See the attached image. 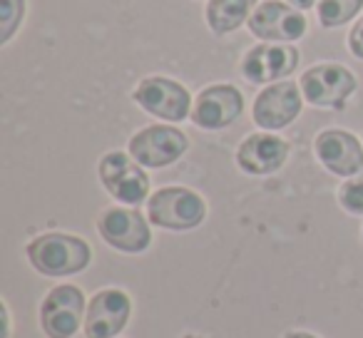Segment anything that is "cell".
Wrapping results in <instances>:
<instances>
[{"instance_id": "2e32d148", "label": "cell", "mask_w": 363, "mask_h": 338, "mask_svg": "<svg viewBox=\"0 0 363 338\" xmlns=\"http://www.w3.org/2000/svg\"><path fill=\"white\" fill-rule=\"evenodd\" d=\"M257 0H209L207 6V23L212 33L229 35L237 30L242 23H249Z\"/></svg>"}, {"instance_id": "ac0fdd59", "label": "cell", "mask_w": 363, "mask_h": 338, "mask_svg": "<svg viewBox=\"0 0 363 338\" xmlns=\"http://www.w3.org/2000/svg\"><path fill=\"white\" fill-rule=\"evenodd\" d=\"M26 16V0H0V43H8L21 28Z\"/></svg>"}, {"instance_id": "7a4b0ae2", "label": "cell", "mask_w": 363, "mask_h": 338, "mask_svg": "<svg viewBox=\"0 0 363 338\" xmlns=\"http://www.w3.org/2000/svg\"><path fill=\"white\" fill-rule=\"evenodd\" d=\"M147 217L152 224L172 232H187L204 222L207 204L197 192L187 187H164L147 202Z\"/></svg>"}, {"instance_id": "8992f818", "label": "cell", "mask_w": 363, "mask_h": 338, "mask_svg": "<svg viewBox=\"0 0 363 338\" xmlns=\"http://www.w3.org/2000/svg\"><path fill=\"white\" fill-rule=\"evenodd\" d=\"M132 100L150 115L167 122H182L189 115V107H192V97H189L187 87L160 75L142 80L137 90L132 92Z\"/></svg>"}, {"instance_id": "ffe728a7", "label": "cell", "mask_w": 363, "mask_h": 338, "mask_svg": "<svg viewBox=\"0 0 363 338\" xmlns=\"http://www.w3.org/2000/svg\"><path fill=\"white\" fill-rule=\"evenodd\" d=\"M348 47H351L353 55L363 60V18L353 26L351 35H348Z\"/></svg>"}, {"instance_id": "3957f363", "label": "cell", "mask_w": 363, "mask_h": 338, "mask_svg": "<svg viewBox=\"0 0 363 338\" xmlns=\"http://www.w3.org/2000/svg\"><path fill=\"white\" fill-rule=\"evenodd\" d=\"M100 179L105 189L122 204H142L150 194V177L135 157L107 152L100 159Z\"/></svg>"}, {"instance_id": "30bf717a", "label": "cell", "mask_w": 363, "mask_h": 338, "mask_svg": "<svg viewBox=\"0 0 363 338\" xmlns=\"http://www.w3.org/2000/svg\"><path fill=\"white\" fill-rule=\"evenodd\" d=\"M298 65V50L286 43H267L257 45L244 55L242 60V75L252 85H267L277 82L281 77L291 75Z\"/></svg>"}, {"instance_id": "5bb4252c", "label": "cell", "mask_w": 363, "mask_h": 338, "mask_svg": "<svg viewBox=\"0 0 363 338\" xmlns=\"http://www.w3.org/2000/svg\"><path fill=\"white\" fill-rule=\"evenodd\" d=\"M132 303L125 291L105 288L95 293L85 316V336L87 338H115L127 326Z\"/></svg>"}, {"instance_id": "ba28073f", "label": "cell", "mask_w": 363, "mask_h": 338, "mask_svg": "<svg viewBox=\"0 0 363 338\" xmlns=\"http://www.w3.org/2000/svg\"><path fill=\"white\" fill-rule=\"evenodd\" d=\"M247 26L259 40L294 43L306 33V18L303 13H298V8L279 3V0H267L252 13Z\"/></svg>"}, {"instance_id": "52a82bcc", "label": "cell", "mask_w": 363, "mask_h": 338, "mask_svg": "<svg viewBox=\"0 0 363 338\" xmlns=\"http://www.w3.org/2000/svg\"><path fill=\"white\" fill-rule=\"evenodd\" d=\"M85 313V296L72 283L55 286L40 306V326L48 338H72Z\"/></svg>"}, {"instance_id": "d6986e66", "label": "cell", "mask_w": 363, "mask_h": 338, "mask_svg": "<svg viewBox=\"0 0 363 338\" xmlns=\"http://www.w3.org/2000/svg\"><path fill=\"white\" fill-rule=\"evenodd\" d=\"M338 202L346 212L363 214V172L358 177H351L338 189Z\"/></svg>"}, {"instance_id": "5b68a950", "label": "cell", "mask_w": 363, "mask_h": 338, "mask_svg": "<svg viewBox=\"0 0 363 338\" xmlns=\"http://www.w3.org/2000/svg\"><path fill=\"white\" fill-rule=\"evenodd\" d=\"M189 147L187 135L169 125H152L140 130L130 140V154L140 162L142 167H169L179 159Z\"/></svg>"}, {"instance_id": "277c9868", "label": "cell", "mask_w": 363, "mask_h": 338, "mask_svg": "<svg viewBox=\"0 0 363 338\" xmlns=\"http://www.w3.org/2000/svg\"><path fill=\"white\" fill-rule=\"evenodd\" d=\"M301 95L313 107H343L356 90V77L348 67L323 62L301 75Z\"/></svg>"}, {"instance_id": "44dd1931", "label": "cell", "mask_w": 363, "mask_h": 338, "mask_svg": "<svg viewBox=\"0 0 363 338\" xmlns=\"http://www.w3.org/2000/svg\"><path fill=\"white\" fill-rule=\"evenodd\" d=\"M294 8H298V11H308V8H313V3L316 0H289Z\"/></svg>"}, {"instance_id": "6da1fadb", "label": "cell", "mask_w": 363, "mask_h": 338, "mask_svg": "<svg viewBox=\"0 0 363 338\" xmlns=\"http://www.w3.org/2000/svg\"><path fill=\"white\" fill-rule=\"evenodd\" d=\"M28 259L45 276H70L90 264V247L85 239L70 237V234L50 232L40 234L28 244Z\"/></svg>"}, {"instance_id": "7c38bea8", "label": "cell", "mask_w": 363, "mask_h": 338, "mask_svg": "<svg viewBox=\"0 0 363 338\" xmlns=\"http://www.w3.org/2000/svg\"><path fill=\"white\" fill-rule=\"evenodd\" d=\"M244 110V97L234 85H212L199 92L192 122L202 130H224Z\"/></svg>"}, {"instance_id": "9a60e30c", "label": "cell", "mask_w": 363, "mask_h": 338, "mask_svg": "<svg viewBox=\"0 0 363 338\" xmlns=\"http://www.w3.org/2000/svg\"><path fill=\"white\" fill-rule=\"evenodd\" d=\"M289 157L286 140L274 135H249L237 152V162L247 174H272Z\"/></svg>"}, {"instance_id": "9c48e42d", "label": "cell", "mask_w": 363, "mask_h": 338, "mask_svg": "<svg viewBox=\"0 0 363 338\" xmlns=\"http://www.w3.org/2000/svg\"><path fill=\"white\" fill-rule=\"evenodd\" d=\"M97 232H100V237L112 249L125 254L145 252L152 242L150 224L135 209H122V207L105 209V214L97 222Z\"/></svg>"}, {"instance_id": "e0dca14e", "label": "cell", "mask_w": 363, "mask_h": 338, "mask_svg": "<svg viewBox=\"0 0 363 338\" xmlns=\"http://www.w3.org/2000/svg\"><path fill=\"white\" fill-rule=\"evenodd\" d=\"M363 8V0H318V23L323 28H341L353 21Z\"/></svg>"}, {"instance_id": "8fae6325", "label": "cell", "mask_w": 363, "mask_h": 338, "mask_svg": "<svg viewBox=\"0 0 363 338\" xmlns=\"http://www.w3.org/2000/svg\"><path fill=\"white\" fill-rule=\"evenodd\" d=\"M301 115L296 82H274L254 100V122L262 130H284Z\"/></svg>"}, {"instance_id": "7402d4cb", "label": "cell", "mask_w": 363, "mask_h": 338, "mask_svg": "<svg viewBox=\"0 0 363 338\" xmlns=\"http://www.w3.org/2000/svg\"><path fill=\"white\" fill-rule=\"evenodd\" d=\"M284 338H316V336H311V333H303V331H291V333H286Z\"/></svg>"}, {"instance_id": "4fadbf2b", "label": "cell", "mask_w": 363, "mask_h": 338, "mask_svg": "<svg viewBox=\"0 0 363 338\" xmlns=\"http://www.w3.org/2000/svg\"><path fill=\"white\" fill-rule=\"evenodd\" d=\"M316 154L321 164L338 177H358L363 172V147L346 130H326L316 137Z\"/></svg>"}, {"instance_id": "603a6c76", "label": "cell", "mask_w": 363, "mask_h": 338, "mask_svg": "<svg viewBox=\"0 0 363 338\" xmlns=\"http://www.w3.org/2000/svg\"><path fill=\"white\" fill-rule=\"evenodd\" d=\"M184 338H202V336H194V333H189V336H184Z\"/></svg>"}]
</instances>
